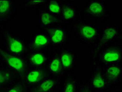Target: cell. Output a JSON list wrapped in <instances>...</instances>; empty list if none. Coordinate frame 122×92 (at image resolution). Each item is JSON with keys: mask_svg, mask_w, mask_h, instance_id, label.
Instances as JSON below:
<instances>
[{"mask_svg": "<svg viewBox=\"0 0 122 92\" xmlns=\"http://www.w3.org/2000/svg\"><path fill=\"white\" fill-rule=\"evenodd\" d=\"M45 9L50 13L59 16L61 11V1L47 0Z\"/></svg>", "mask_w": 122, "mask_h": 92, "instance_id": "obj_23", "label": "cell"}, {"mask_svg": "<svg viewBox=\"0 0 122 92\" xmlns=\"http://www.w3.org/2000/svg\"><path fill=\"white\" fill-rule=\"evenodd\" d=\"M77 92H95L86 84V82H83V81H80L78 87Z\"/></svg>", "mask_w": 122, "mask_h": 92, "instance_id": "obj_24", "label": "cell"}, {"mask_svg": "<svg viewBox=\"0 0 122 92\" xmlns=\"http://www.w3.org/2000/svg\"><path fill=\"white\" fill-rule=\"evenodd\" d=\"M51 50L50 39L45 31L33 33L30 36V39L28 41V52H50Z\"/></svg>", "mask_w": 122, "mask_h": 92, "instance_id": "obj_10", "label": "cell"}, {"mask_svg": "<svg viewBox=\"0 0 122 92\" xmlns=\"http://www.w3.org/2000/svg\"><path fill=\"white\" fill-rule=\"evenodd\" d=\"M17 15L15 1L0 0V27L6 26Z\"/></svg>", "mask_w": 122, "mask_h": 92, "instance_id": "obj_12", "label": "cell"}, {"mask_svg": "<svg viewBox=\"0 0 122 92\" xmlns=\"http://www.w3.org/2000/svg\"><path fill=\"white\" fill-rule=\"evenodd\" d=\"M50 39L52 49L63 47L70 41V33L66 26L59 25L44 31Z\"/></svg>", "mask_w": 122, "mask_h": 92, "instance_id": "obj_7", "label": "cell"}, {"mask_svg": "<svg viewBox=\"0 0 122 92\" xmlns=\"http://www.w3.org/2000/svg\"><path fill=\"white\" fill-rule=\"evenodd\" d=\"M5 92H28V88L22 79L17 78L6 87Z\"/></svg>", "mask_w": 122, "mask_h": 92, "instance_id": "obj_22", "label": "cell"}, {"mask_svg": "<svg viewBox=\"0 0 122 92\" xmlns=\"http://www.w3.org/2000/svg\"><path fill=\"white\" fill-rule=\"evenodd\" d=\"M47 0H25L20 1L19 7L23 10H37L44 8Z\"/></svg>", "mask_w": 122, "mask_h": 92, "instance_id": "obj_21", "label": "cell"}, {"mask_svg": "<svg viewBox=\"0 0 122 92\" xmlns=\"http://www.w3.org/2000/svg\"><path fill=\"white\" fill-rule=\"evenodd\" d=\"M122 42L102 46H90L89 55L92 67H105L122 64Z\"/></svg>", "mask_w": 122, "mask_h": 92, "instance_id": "obj_1", "label": "cell"}, {"mask_svg": "<svg viewBox=\"0 0 122 92\" xmlns=\"http://www.w3.org/2000/svg\"><path fill=\"white\" fill-rule=\"evenodd\" d=\"M61 63L63 74H74L75 69L78 63L77 53L70 48H60V51Z\"/></svg>", "mask_w": 122, "mask_h": 92, "instance_id": "obj_11", "label": "cell"}, {"mask_svg": "<svg viewBox=\"0 0 122 92\" xmlns=\"http://www.w3.org/2000/svg\"><path fill=\"white\" fill-rule=\"evenodd\" d=\"M0 37L2 47L9 53L26 57L28 53V41L19 35L13 33L10 28L0 27Z\"/></svg>", "mask_w": 122, "mask_h": 92, "instance_id": "obj_3", "label": "cell"}, {"mask_svg": "<svg viewBox=\"0 0 122 92\" xmlns=\"http://www.w3.org/2000/svg\"><path fill=\"white\" fill-rule=\"evenodd\" d=\"M49 76L45 68H28L23 74L22 79L28 88L35 86L43 79Z\"/></svg>", "mask_w": 122, "mask_h": 92, "instance_id": "obj_15", "label": "cell"}, {"mask_svg": "<svg viewBox=\"0 0 122 92\" xmlns=\"http://www.w3.org/2000/svg\"><path fill=\"white\" fill-rule=\"evenodd\" d=\"M60 48L52 49L49 52V58L45 69L49 76L60 79L63 76L61 63L60 56Z\"/></svg>", "mask_w": 122, "mask_h": 92, "instance_id": "obj_13", "label": "cell"}, {"mask_svg": "<svg viewBox=\"0 0 122 92\" xmlns=\"http://www.w3.org/2000/svg\"><path fill=\"white\" fill-rule=\"evenodd\" d=\"M111 17L109 6L102 0H88L81 10V19L94 23L106 22Z\"/></svg>", "mask_w": 122, "mask_h": 92, "instance_id": "obj_4", "label": "cell"}, {"mask_svg": "<svg viewBox=\"0 0 122 92\" xmlns=\"http://www.w3.org/2000/svg\"><path fill=\"white\" fill-rule=\"evenodd\" d=\"M101 68L106 77L110 89L118 87L122 84V64L110 65Z\"/></svg>", "mask_w": 122, "mask_h": 92, "instance_id": "obj_16", "label": "cell"}, {"mask_svg": "<svg viewBox=\"0 0 122 92\" xmlns=\"http://www.w3.org/2000/svg\"><path fill=\"white\" fill-rule=\"evenodd\" d=\"M0 64L11 70L18 78L22 79L28 68L26 57L7 52L0 44Z\"/></svg>", "mask_w": 122, "mask_h": 92, "instance_id": "obj_5", "label": "cell"}, {"mask_svg": "<svg viewBox=\"0 0 122 92\" xmlns=\"http://www.w3.org/2000/svg\"><path fill=\"white\" fill-rule=\"evenodd\" d=\"M36 14L39 19L36 26L41 31H43L49 28L56 25H63L58 15L50 13L45 9V7L37 10Z\"/></svg>", "mask_w": 122, "mask_h": 92, "instance_id": "obj_14", "label": "cell"}, {"mask_svg": "<svg viewBox=\"0 0 122 92\" xmlns=\"http://www.w3.org/2000/svg\"><path fill=\"white\" fill-rule=\"evenodd\" d=\"M18 77L11 70L0 64V88H6Z\"/></svg>", "mask_w": 122, "mask_h": 92, "instance_id": "obj_20", "label": "cell"}, {"mask_svg": "<svg viewBox=\"0 0 122 92\" xmlns=\"http://www.w3.org/2000/svg\"><path fill=\"white\" fill-rule=\"evenodd\" d=\"M69 30L81 44L90 46L96 44L99 37V25L81 19L69 26Z\"/></svg>", "mask_w": 122, "mask_h": 92, "instance_id": "obj_2", "label": "cell"}, {"mask_svg": "<svg viewBox=\"0 0 122 92\" xmlns=\"http://www.w3.org/2000/svg\"><path fill=\"white\" fill-rule=\"evenodd\" d=\"M60 79L48 76L38 84L28 88V92H54L58 90Z\"/></svg>", "mask_w": 122, "mask_h": 92, "instance_id": "obj_18", "label": "cell"}, {"mask_svg": "<svg viewBox=\"0 0 122 92\" xmlns=\"http://www.w3.org/2000/svg\"><path fill=\"white\" fill-rule=\"evenodd\" d=\"M122 42V29L118 24L104 25L100 29L99 37L96 44L92 46H102Z\"/></svg>", "mask_w": 122, "mask_h": 92, "instance_id": "obj_6", "label": "cell"}, {"mask_svg": "<svg viewBox=\"0 0 122 92\" xmlns=\"http://www.w3.org/2000/svg\"><path fill=\"white\" fill-rule=\"evenodd\" d=\"M86 83L95 92H105L111 90L106 77L101 67H92Z\"/></svg>", "mask_w": 122, "mask_h": 92, "instance_id": "obj_9", "label": "cell"}, {"mask_svg": "<svg viewBox=\"0 0 122 92\" xmlns=\"http://www.w3.org/2000/svg\"><path fill=\"white\" fill-rule=\"evenodd\" d=\"M58 92V90H56V91H55V92Z\"/></svg>", "mask_w": 122, "mask_h": 92, "instance_id": "obj_27", "label": "cell"}, {"mask_svg": "<svg viewBox=\"0 0 122 92\" xmlns=\"http://www.w3.org/2000/svg\"><path fill=\"white\" fill-rule=\"evenodd\" d=\"M49 58V52H29L26 55L28 68H45Z\"/></svg>", "mask_w": 122, "mask_h": 92, "instance_id": "obj_17", "label": "cell"}, {"mask_svg": "<svg viewBox=\"0 0 122 92\" xmlns=\"http://www.w3.org/2000/svg\"><path fill=\"white\" fill-rule=\"evenodd\" d=\"M5 88H0V92H5Z\"/></svg>", "mask_w": 122, "mask_h": 92, "instance_id": "obj_25", "label": "cell"}, {"mask_svg": "<svg viewBox=\"0 0 122 92\" xmlns=\"http://www.w3.org/2000/svg\"><path fill=\"white\" fill-rule=\"evenodd\" d=\"M110 92V91H107V92Z\"/></svg>", "mask_w": 122, "mask_h": 92, "instance_id": "obj_28", "label": "cell"}, {"mask_svg": "<svg viewBox=\"0 0 122 92\" xmlns=\"http://www.w3.org/2000/svg\"><path fill=\"white\" fill-rule=\"evenodd\" d=\"M59 17L64 25L69 26L81 20V10L72 1H61V11Z\"/></svg>", "mask_w": 122, "mask_h": 92, "instance_id": "obj_8", "label": "cell"}, {"mask_svg": "<svg viewBox=\"0 0 122 92\" xmlns=\"http://www.w3.org/2000/svg\"><path fill=\"white\" fill-rule=\"evenodd\" d=\"M80 80L74 74L63 75L60 79L59 92H77Z\"/></svg>", "mask_w": 122, "mask_h": 92, "instance_id": "obj_19", "label": "cell"}, {"mask_svg": "<svg viewBox=\"0 0 122 92\" xmlns=\"http://www.w3.org/2000/svg\"><path fill=\"white\" fill-rule=\"evenodd\" d=\"M116 92H122V90H118Z\"/></svg>", "mask_w": 122, "mask_h": 92, "instance_id": "obj_26", "label": "cell"}]
</instances>
